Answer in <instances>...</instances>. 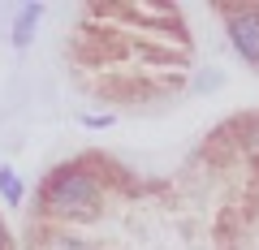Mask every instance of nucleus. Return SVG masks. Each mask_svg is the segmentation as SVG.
<instances>
[{
    "mask_svg": "<svg viewBox=\"0 0 259 250\" xmlns=\"http://www.w3.org/2000/svg\"><path fill=\"white\" fill-rule=\"evenodd\" d=\"M44 203L61 216H95L100 212V185L82 168H56L44 185Z\"/></svg>",
    "mask_w": 259,
    "mask_h": 250,
    "instance_id": "nucleus-1",
    "label": "nucleus"
},
{
    "mask_svg": "<svg viewBox=\"0 0 259 250\" xmlns=\"http://www.w3.org/2000/svg\"><path fill=\"white\" fill-rule=\"evenodd\" d=\"M229 18V39L250 65H259V5H238V9H225Z\"/></svg>",
    "mask_w": 259,
    "mask_h": 250,
    "instance_id": "nucleus-2",
    "label": "nucleus"
},
{
    "mask_svg": "<svg viewBox=\"0 0 259 250\" xmlns=\"http://www.w3.org/2000/svg\"><path fill=\"white\" fill-rule=\"evenodd\" d=\"M44 18V5H22L18 13V26H13V47H26L30 35H35V22Z\"/></svg>",
    "mask_w": 259,
    "mask_h": 250,
    "instance_id": "nucleus-3",
    "label": "nucleus"
},
{
    "mask_svg": "<svg viewBox=\"0 0 259 250\" xmlns=\"http://www.w3.org/2000/svg\"><path fill=\"white\" fill-rule=\"evenodd\" d=\"M0 194H5V203H22V177L13 173V168H0Z\"/></svg>",
    "mask_w": 259,
    "mask_h": 250,
    "instance_id": "nucleus-4",
    "label": "nucleus"
},
{
    "mask_svg": "<svg viewBox=\"0 0 259 250\" xmlns=\"http://www.w3.org/2000/svg\"><path fill=\"white\" fill-rule=\"evenodd\" d=\"M5 246H9V233H5V224H0V250H5Z\"/></svg>",
    "mask_w": 259,
    "mask_h": 250,
    "instance_id": "nucleus-5",
    "label": "nucleus"
}]
</instances>
